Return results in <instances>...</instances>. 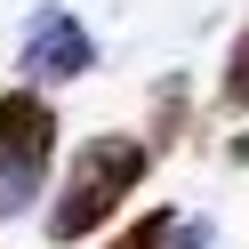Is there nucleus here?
<instances>
[{"instance_id": "7ed1b4c3", "label": "nucleus", "mask_w": 249, "mask_h": 249, "mask_svg": "<svg viewBox=\"0 0 249 249\" xmlns=\"http://www.w3.org/2000/svg\"><path fill=\"white\" fill-rule=\"evenodd\" d=\"M17 65H24L33 89H56V81H81L97 65V40H89V24L72 8H33L24 17V40H17Z\"/></svg>"}, {"instance_id": "423d86ee", "label": "nucleus", "mask_w": 249, "mask_h": 249, "mask_svg": "<svg viewBox=\"0 0 249 249\" xmlns=\"http://www.w3.org/2000/svg\"><path fill=\"white\" fill-rule=\"evenodd\" d=\"M217 105H225V113H249V24H241V40H233V56H225V81H217Z\"/></svg>"}, {"instance_id": "f257e3e1", "label": "nucleus", "mask_w": 249, "mask_h": 249, "mask_svg": "<svg viewBox=\"0 0 249 249\" xmlns=\"http://www.w3.org/2000/svg\"><path fill=\"white\" fill-rule=\"evenodd\" d=\"M145 177H153V145H145V137H121V129H113V137H89V145L72 153L65 185H56L49 241H89V233H97Z\"/></svg>"}, {"instance_id": "f03ea898", "label": "nucleus", "mask_w": 249, "mask_h": 249, "mask_svg": "<svg viewBox=\"0 0 249 249\" xmlns=\"http://www.w3.org/2000/svg\"><path fill=\"white\" fill-rule=\"evenodd\" d=\"M49 161H56V105L33 89H8L0 97V225L40 201Z\"/></svg>"}, {"instance_id": "39448f33", "label": "nucleus", "mask_w": 249, "mask_h": 249, "mask_svg": "<svg viewBox=\"0 0 249 249\" xmlns=\"http://www.w3.org/2000/svg\"><path fill=\"white\" fill-rule=\"evenodd\" d=\"M169 241H177V217H169V209H153V217H137V225H121L105 249H169Z\"/></svg>"}, {"instance_id": "6e6552de", "label": "nucleus", "mask_w": 249, "mask_h": 249, "mask_svg": "<svg viewBox=\"0 0 249 249\" xmlns=\"http://www.w3.org/2000/svg\"><path fill=\"white\" fill-rule=\"evenodd\" d=\"M225 161H249V129H241V137H233V145H225Z\"/></svg>"}, {"instance_id": "0eeeda50", "label": "nucleus", "mask_w": 249, "mask_h": 249, "mask_svg": "<svg viewBox=\"0 0 249 249\" xmlns=\"http://www.w3.org/2000/svg\"><path fill=\"white\" fill-rule=\"evenodd\" d=\"M169 249H217V233L201 225V217H177V241H169Z\"/></svg>"}, {"instance_id": "20e7f679", "label": "nucleus", "mask_w": 249, "mask_h": 249, "mask_svg": "<svg viewBox=\"0 0 249 249\" xmlns=\"http://www.w3.org/2000/svg\"><path fill=\"white\" fill-rule=\"evenodd\" d=\"M185 97H193L185 81H161V89H153V137H145L153 153H161L169 137H177V121H185Z\"/></svg>"}]
</instances>
